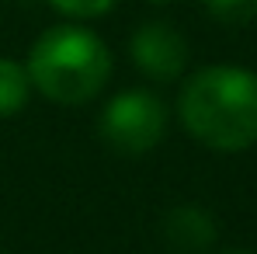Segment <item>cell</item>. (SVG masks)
Here are the masks:
<instances>
[{"label":"cell","instance_id":"1","mask_svg":"<svg viewBox=\"0 0 257 254\" xmlns=\"http://www.w3.org/2000/svg\"><path fill=\"white\" fill-rule=\"evenodd\" d=\"M184 132L212 153H243L257 143V73L236 63L198 66L177 91Z\"/></svg>","mask_w":257,"mask_h":254},{"label":"cell","instance_id":"2","mask_svg":"<svg viewBox=\"0 0 257 254\" xmlns=\"http://www.w3.org/2000/svg\"><path fill=\"white\" fill-rule=\"evenodd\" d=\"M25 70L32 77V91L56 105H87L101 98L111 84V49L80 21L52 25L32 42Z\"/></svg>","mask_w":257,"mask_h":254},{"label":"cell","instance_id":"9","mask_svg":"<svg viewBox=\"0 0 257 254\" xmlns=\"http://www.w3.org/2000/svg\"><path fill=\"white\" fill-rule=\"evenodd\" d=\"M150 4H153V7H164V4H171V0H150Z\"/></svg>","mask_w":257,"mask_h":254},{"label":"cell","instance_id":"7","mask_svg":"<svg viewBox=\"0 0 257 254\" xmlns=\"http://www.w3.org/2000/svg\"><path fill=\"white\" fill-rule=\"evenodd\" d=\"M219 25H250L257 18V0H202Z\"/></svg>","mask_w":257,"mask_h":254},{"label":"cell","instance_id":"3","mask_svg":"<svg viewBox=\"0 0 257 254\" xmlns=\"http://www.w3.org/2000/svg\"><path fill=\"white\" fill-rule=\"evenodd\" d=\"M97 132H101L104 146H111L115 153L143 157V153L157 150L167 132V105L153 91L125 87L104 101Z\"/></svg>","mask_w":257,"mask_h":254},{"label":"cell","instance_id":"6","mask_svg":"<svg viewBox=\"0 0 257 254\" xmlns=\"http://www.w3.org/2000/svg\"><path fill=\"white\" fill-rule=\"evenodd\" d=\"M32 98V77L25 70V63L0 56V119L18 115Z\"/></svg>","mask_w":257,"mask_h":254},{"label":"cell","instance_id":"5","mask_svg":"<svg viewBox=\"0 0 257 254\" xmlns=\"http://www.w3.org/2000/svg\"><path fill=\"white\" fill-rule=\"evenodd\" d=\"M160 237L174 254H209L219 240V223L205 206L181 202L164 216Z\"/></svg>","mask_w":257,"mask_h":254},{"label":"cell","instance_id":"4","mask_svg":"<svg viewBox=\"0 0 257 254\" xmlns=\"http://www.w3.org/2000/svg\"><path fill=\"white\" fill-rule=\"evenodd\" d=\"M128 59L153 84H171L188 70L191 49L171 21H146L128 35Z\"/></svg>","mask_w":257,"mask_h":254},{"label":"cell","instance_id":"10","mask_svg":"<svg viewBox=\"0 0 257 254\" xmlns=\"http://www.w3.org/2000/svg\"><path fill=\"white\" fill-rule=\"evenodd\" d=\"M219 254H250V251H219Z\"/></svg>","mask_w":257,"mask_h":254},{"label":"cell","instance_id":"8","mask_svg":"<svg viewBox=\"0 0 257 254\" xmlns=\"http://www.w3.org/2000/svg\"><path fill=\"white\" fill-rule=\"evenodd\" d=\"M63 18H70V21H90V18H101V14H108L118 0H49Z\"/></svg>","mask_w":257,"mask_h":254}]
</instances>
